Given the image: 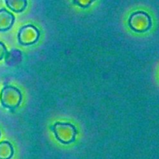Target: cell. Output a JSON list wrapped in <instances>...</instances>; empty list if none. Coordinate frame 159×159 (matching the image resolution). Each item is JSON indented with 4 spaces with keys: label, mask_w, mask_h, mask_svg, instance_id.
<instances>
[{
    "label": "cell",
    "mask_w": 159,
    "mask_h": 159,
    "mask_svg": "<svg viewBox=\"0 0 159 159\" xmlns=\"http://www.w3.org/2000/svg\"><path fill=\"white\" fill-rule=\"evenodd\" d=\"M6 6L15 12H21L26 8L28 2L26 0H6Z\"/></svg>",
    "instance_id": "8"
},
{
    "label": "cell",
    "mask_w": 159,
    "mask_h": 159,
    "mask_svg": "<svg viewBox=\"0 0 159 159\" xmlns=\"http://www.w3.org/2000/svg\"><path fill=\"white\" fill-rule=\"evenodd\" d=\"M93 2V1H88V0H77V1H74L73 3L74 4H77L78 6H81L82 8H87Z\"/></svg>",
    "instance_id": "9"
},
{
    "label": "cell",
    "mask_w": 159,
    "mask_h": 159,
    "mask_svg": "<svg viewBox=\"0 0 159 159\" xmlns=\"http://www.w3.org/2000/svg\"><path fill=\"white\" fill-rule=\"evenodd\" d=\"M15 22V16L5 8L0 9V31L5 32L10 29Z\"/></svg>",
    "instance_id": "5"
},
{
    "label": "cell",
    "mask_w": 159,
    "mask_h": 159,
    "mask_svg": "<svg viewBox=\"0 0 159 159\" xmlns=\"http://www.w3.org/2000/svg\"><path fill=\"white\" fill-rule=\"evenodd\" d=\"M128 25L134 31L145 32L152 26V19L144 11H136L129 16Z\"/></svg>",
    "instance_id": "3"
},
{
    "label": "cell",
    "mask_w": 159,
    "mask_h": 159,
    "mask_svg": "<svg viewBox=\"0 0 159 159\" xmlns=\"http://www.w3.org/2000/svg\"><path fill=\"white\" fill-rule=\"evenodd\" d=\"M0 137H1V131H0Z\"/></svg>",
    "instance_id": "11"
},
{
    "label": "cell",
    "mask_w": 159,
    "mask_h": 159,
    "mask_svg": "<svg viewBox=\"0 0 159 159\" xmlns=\"http://www.w3.org/2000/svg\"><path fill=\"white\" fill-rule=\"evenodd\" d=\"M40 35L38 28L33 24H26L20 28L17 38L20 44L27 46L35 43L39 40Z\"/></svg>",
    "instance_id": "4"
},
{
    "label": "cell",
    "mask_w": 159,
    "mask_h": 159,
    "mask_svg": "<svg viewBox=\"0 0 159 159\" xmlns=\"http://www.w3.org/2000/svg\"><path fill=\"white\" fill-rule=\"evenodd\" d=\"M7 48H6L5 43L0 41V61L4 58L6 54H7Z\"/></svg>",
    "instance_id": "10"
},
{
    "label": "cell",
    "mask_w": 159,
    "mask_h": 159,
    "mask_svg": "<svg viewBox=\"0 0 159 159\" xmlns=\"http://www.w3.org/2000/svg\"><path fill=\"white\" fill-rule=\"evenodd\" d=\"M14 155L12 144L8 141L0 142V159H11Z\"/></svg>",
    "instance_id": "7"
},
{
    "label": "cell",
    "mask_w": 159,
    "mask_h": 159,
    "mask_svg": "<svg viewBox=\"0 0 159 159\" xmlns=\"http://www.w3.org/2000/svg\"><path fill=\"white\" fill-rule=\"evenodd\" d=\"M22 98L21 91L13 85H5L0 93L2 105L9 110L17 108L21 103Z\"/></svg>",
    "instance_id": "2"
},
{
    "label": "cell",
    "mask_w": 159,
    "mask_h": 159,
    "mask_svg": "<svg viewBox=\"0 0 159 159\" xmlns=\"http://www.w3.org/2000/svg\"><path fill=\"white\" fill-rule=\"evenodd\" d=\"M51 128L56 138L62 144H68L75 141L78 131L74 124L67 122H56Z\"/></svg>",
    "instance_id": "1"
},
{
    "label": "cell",
    "mask_w": 159,
    "mask_h": 159,
    "mask_svg": "<svg viewBox=\"0 0 159 159\" xmlns=\"http://www.w3.org/2000/svg\"><path fill=\"white\" fill-rule=\"evenodd\" d=\"M23 60V54L18 49H12L5 56V62L9 66H16Z\"/></svg>",
    "instance_id": "6"
}]
</instances>
